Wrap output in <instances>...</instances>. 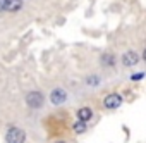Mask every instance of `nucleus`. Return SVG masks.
<instances>
[{
  "instance_id": "obj_11",
  "label": "nucleus",
  "mask_w": 146,
  "mask_h": 143,
  "mask_svg": "<svg viewBox=\"0 0 146 143\" xmlns=\"http://www.w3.org/2000/svg\"><path fill=\"white\" fill-rule=\"evenodd\" d=\"M143 76H144V73H137V74H134V76H131V80H132V81H139V80H141Z\"/></svg>"
},
{
  "instance_id": "obj_4",
  "label": "nucleus",
  "mask_w": 146,
  "mask_h": 143,
  "mask_svg": "<svg viewBox=\"0 0 146 143\" xmlns=\"http://www.w3.org/2000/svg\"><path fill=\"white\" fill-rule=\"evenodd\" d=\"M23 9V0H2V11L17 12Z\"/></svg>"
},
{
  "instance_id": "obj_2",
  "label": "nucleus",
  "mask_w": 146,
  "mask_h": 143,
  "mask_svg": "<svg viewBox=\"0 0 146 143\" xmlns=\"http://www.w3.org/2000/svg\"><path fill=\"white\" fill-rule=\"evenodd\" d=\"M43 102H45V98H43V95L40 92H29L26 95V104L31 109H41L43 107Z\"/></svg>"
},
{
  "instance_id": "obj_10",
  "label": "nucleus",
  "mask_w": 146,
  "mask_h": 143,
  "mask_svg": "<svg viewBox=\"0 0 146 143\" xmlns=\"http://www.w3.org/2000/svg\"><path fill=\"white\" fill-rule=\"evenodd\" d=\"M74 131H76V133H84V131H86V122L78 121V122L74 124Z\"/></svg>"
},
{
  "instance_id": "obj_6",
  "label": "nucleus",
  "mask_w": 146,
  "mask_h": 143,
  "mask_svg": "<svg viewBox=\"0 0 146 143\" xmlns=\"http://www.w3.org/2000/svg\"><path fill=\"white\" fill-rule=\"evenodd\" d=\"M139 62V55L136 53V52H132V50H129V52H125L124 55H122V64L125 65V67H132V65H136Z\"/></svg>"
},
{
  "instance_id": "obj_13",
  "label": "nucleus",
  "mask_w": 146,
  "mask_h": 143,
  "mask_svg": "<svg viewBox=\"0 0 146 143\" xmlns=\"http://www.w3.org/2000/svg\"><path fill=\"white\" fill-rule=\"evenodd\" d=\"M57 143H65V141H57Z\"/></svg>"
},
{
  "instance_id": "obj_3",
  "label": "nucleus",
  "mask_w": 146,
  "mask_h": 143,
  "mask_svg": "<svg viewBox=\"0 0 146 143\" xmlns=\"http://www.w3.org/2000/svg\"><path fill=\"white\" fill-rule=\"evenodd\" d=\"M120 104H122V97H120L119 93H110V95H107L105 100H103V105H105L107 109H119Z\"/></svg>"
},
{
  "instance_id": "obj_5",
  "label": "nucleus",
  "mask_w": 146,
  "mask_h": 143,
  "mask_svg": "<svg viewBox=\"0 0 146 143\" xmlns=\"http://www.w3.org/2000/svg\"><path fill=\"white\" fill-rule=\"evenodd\" d=\"M50 100H52L53 105H60V104H64V102L67 100V93H65V90H62V88H55V90L50 93Z\"/></svg>"
},
{
  "instance_id": "obj_1",
  "label": "nucleus",
  "mask_w": 146,
  "mask_h": 143,
  "mask_svg": "<svg viewBox=\"0 0 146 143\" xmlns=\"http://www.w3.org/2000/svg\"><path fill=\"white\" fill-rule=\"evenodd\" d=\"M5 140H7V143H24L26 141V133L19 128H9Z\"/></svg>"
},
{
  "instance_id": "obj_7",
  "label": "nucleus",
  "mask_w": 146,
  "mask_h": 143,
  "mask_svg": "<svg viewBox=\"0 0 146 143\" xmlns=\"http://www.w3.org/2000/svg\"><path fill=\"white\" fill-rule=\"evenodd\" d=\"M91 117H93V110L90 107H83L78 110V119L81 122H88V121H91Z\"/></svg>"
},
{
  "instance_id": "obj_9",
  "label": "nucleus",
  "mask_w": 146,
  "mask_h": 143,
  "mask_svg": "<svg viewBox=\"0 0 146 143\" xmlns=\"http://www.w3.org/2000/svg\"><path fill=\"white\" fill-rule=\"evenodd\" d=\"M86 85H90V86H96V85H100V78L98 76H88L86 78Z\"/></svg>"
},
{
  "instance_id": "obj_12",
  "label": "nucleus",
  "mask_w": 146,
  "mask_h": 143,
  "mask_svg": "<svg viewBox=\"0 0 146 143\" xmlns=\"http://www.w3.org/2000/svg\"><path fill=\"white\" fill-rule=\"evenodd\" d=\"M143 59H144V62H146V48H144V52H143Z\"/></svg>"
},
{
  "instance_id": "obj_8",
  "label": "nucleus",
  "mask_w": 146,
  "mask_h": 143,
  "mask_svg": "<svg viewBox=\"0 0 146 143\" xmlns=\"http://www.w3.org/2000/svg\"><path fill=\"white\" fill-rule=\"evenodd\" d=\"M102 64H105V65H108V67H112V65H115V57L112 55V53H105V55H102Z\"/></svg>"
}]
</instances>
